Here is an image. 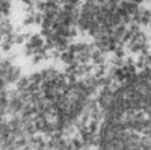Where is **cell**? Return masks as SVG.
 Returning a JSON list of instances; mask_svg holds the SVG:
<instances>
[{"mask_svg": "<svg viewBox=\"0 0 151 150\" xmlns=\"http://www.w3.org/2000/svg\"><path fill=\"white\" fill-rule=\"evenodd\" d=\"M103 150H151V73L129 85L113 103Z\"/></svg>", "mask_w": 151, "mask_h": 150, "instance_id": "obj_1", "label": "cell"}]
</instances>
